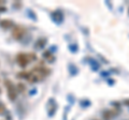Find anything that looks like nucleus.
Returning a JSON list of instances; mask_svg holds the SVG:
<instances>
[{"instance_id":"nucleus-1","label":"nucleus","mask_w":129,"mask_h":120,"mask_svg":"<svg viewBox=\"0 0 129 120\" xmlns=\"http://www.w3.org/2000/svg\"><path fill=\"white\" fill-rule=\"evenodd\" d=\"M4 84H5V86H7L9 99H10L11 101H14L16 99V89H15V87H14L13 83L10 80H5Z\"/></svg>"},{"instance_id":"nucleus-2","label":"nucleus","mask_w":129,"mask_h":120,"mask_svg":"<svg viewBox=\"0 0 129 120\" xmlns=\"http://www.w3.org/2000/svg\"><path fill=\"white\" fill-rule=\"evenodd\" d=\"M17 62H18V64L20 67H23V68H25L26 66L29 63V61H30V57L28 56V55L26 54H18L17 55Z\"/></svg>"},{"instance_id":"nucleus-3","label":"nucleus","mask_w":129,"mask_h":120,"mask_svg":"<svg viewBox=\"0 0 129 120\" xmlns=\"http://www.w3.org/2000/svg\"><path fill=\"white\" fill-rule=\"evenodd\" d=\"M24 33H25V29L17 26V27H14L13 31H12V36L15 40H20L23 37H24Z\"/></svg>"},{"instance_id":"nucleus-4","label":"nucleus","mask_w":129,"mask_h":120,"mask_svg":"<svg viewBox=\"0 0 129 120\" xmlns=\"http://www.w3.org/2000/svg\"><path fill=\"white\" fill-rule=\"evenodd\" d=\"M52 18L55 23L60 24V23H63V20H64V14L60 10H57V11H55V12L52 13Z\"/></svg>"},{"instance_id":"nucleus-5","label":"nucleus","mask_w":129,"mask_h":120,"mask_svg":"<svg viewBox=\"0 0 129 120\" xmlns=\"http://www.w3.org/2000/svg\"><path fill=\"white\" fill-rule=\"evenodd\" d=\"M48 43V40L45 39V38H41V39H39L36 42V45H34V47H36L37 49H41L43 48L45 46V44Z\"/></svg>"},{"instance_id":"nucleus-6","label":"nucleus","mask_w":129,"mask_h":120,"mask_svg":"<svg viewBox=\"0 0 129 120\" xmlns=\"http://www.w3.org/2000/svg\"><path fill=\"white\" fill-rule=\"evenodd\" d=\"M13 25H14L13 22H11V20H9V19H4V20H1V22H0V26L4 29L13 27Z\"/></svg>"},{"instance_id":"nucleus-7","label":"nucleus","mask_w":129,"mask_h":120,"mask_svg":"<svg viewBox=\"0 0 129 120\" xmlns=\"http://www.w3.org/2000/svg\"><path fill=\"white\" fill-rule=\"evenodd\" d=\"M89 64L92 66V68H93L94 71H97V70L100 68V64L97 62L96 60H94V59H90V60H89Z\"/></svg>"},{"instance_id":"nucleus-8","label":"nucleus","mask_w":129,"mask_h":120,"mask_svg":"<svg viewBox=\"0 0 129 120\" xmlns=\"http://www.w3.org/2000/svg\"><path fill=\"white\" fill-rule=\"evenodd\" d=\"M69 69H70V73L73 75H75L78 73V69H77V67L74 66V64H72V63H70L69 64Z\"/></svg>"},{"instance_id":"nucleus-9","label":"nucleus","mask_w":129,"mask_h":120,"mask_svg":"<svg viewBox=\"0 0 129 120\" xmlns=\"http://www.w3.org/2000/svg\"><path fill=\"white\" fill-rule=\"evenodd\" d=\"M69 48H70V51H72L73 53H77V52H78V49H79V47H78V45H77V44H74V45H70V46H69Z\"/></svg>"},{"instance_id":"nucleus-10","label":"nucleus","mask_w":129,"mask_h":120,"mask_svg":"<svg viewBox=\"0 0 129 120\" xmlns=\"http://www.w3.org/2000/svg\"><path fill=\"white\" fill-rule=\"evenodd\" d=\"M90 104H92V102H90V101H88V100L81 101V105H83V106H89Z\"/></svg>"},{"instance_id":"nucleus-11","label":"nucleus","mask_w":129,"mask_h":120,"mask_svg":"<svg viewBox=\"0 0 129 120\" xmlns=\"http://www.w3.org/2000/svg\"><path fill=\"white\" fill-rule=\"evenodd\" d=\"M4 110H5V107L4 105L0 102V115H2V114H4Z\"/></svg>"},{"instance_id":"nucleus-12","label":"nucleus","mask_w":129,"mask_h":120,"mask_svg":"<svg viewBox=\"0 0 129 120\" xmlns=\"http://www.w3.org/2000/svg\"><path fill=\"white\" fill-rule=\"evenodd\" d=\"M17 89H18L19 91H25V85L18 84V85H17Z\"/></svg>"},{"instance_id":"nucleus-13","label":"nucleus","mask_w":129,"mask_h":120,"mask_svg":"<svg viewBox=\"0 0 129 120\" xmlns=\"http://www.w3.org/2000/svg\"><path fill=\"white\" fill-rule=\"evenodd\" d=\"M123 105H125V106H129V98L125 99V100L123 101Z\"/></svg>"},{"instance_id":"nucleus-14","label":"nucleus","mask_w":129,"mask_h":120,"mask_svg":"<svg viewBox=\"0 0 129 120\" xmlns=\"http://www.w3.org/2000/svg\"><path fill=\"white\" fill-rule=\"evenodd\" d=\"M112 104H113V106H115L117 108H119V106H121V103H119V102H112Z\"/></svg>"},{"instance_id":"nucleus-15","label":"nucleus","mask_w":129,"mask_h":120,"mask_svg":"<svg viewBox=\"0 0 129 120\" xmlns=\"http://www.w3.org/2000/svg\"><path fill=\"white\" fill-rule=\"evenodd\" d=\"M5 10H7V9H5V8H2V7H0V12H5Z\"/></svg>"},{"instance_id":"nucleus-16","label":"nucleus","mask_w":129,"mask_h":120,"mask_svg":"<svg viewBox=\"0 0 129 120\" xmlns=\"http://www.w3.org/2000/svg\"><path fill=\"white\" fill-rule=\"evenodd\" d=\"M128 14H129V10H128Z\"/></svg>"}]
</instances>
